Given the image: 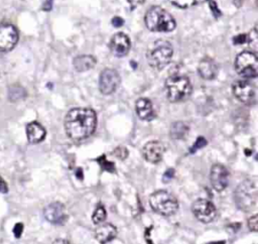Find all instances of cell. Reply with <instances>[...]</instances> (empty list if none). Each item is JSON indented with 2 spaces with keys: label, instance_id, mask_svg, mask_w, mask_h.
<instances>
[{
  "label": "cell",
  "instance_id": "1f68e13d",
  "mask_svg": "<svg viewBox=\"0 0 258 244\" xmlns=\"http://www.w3.org/2000/svg\"><path fill=\"white\" fill-rule=\"evenodd\" d=\"M53 3H54V0H45L43 5V10H44V11L52 10Z\"/></svg>",
  "mask_w": 258,
  "mask_h": 244
},
{
  "label": "cell",
  "instance_id": "5bb4252c",
  "mask_svg": "<svg viewBox=\"0 0 258 244\" xmlns=\"http://www.w3.org/2000/svg\"><path fill=\"white\" fill-rule=\"evenodd\" d=\"M130 40L123 32L115 34L112 37L109 44L111 53L117 58L125 57L129 53V50H130Z\"/></svg>",
  "mask_w": 258,
  "mask_h": 244
},
{
  "label": "cell",
  "instance_id": "44dd1931",
  "mask_svg": "<svg viewBox=\"0 0 258 244\" xmlns=\"http://www.w3.org/2000/svg\"><path fill=\"white\" fill-rule=\"evenodd\" d=\"M189 133V126L183 121L174 122L171 128V136L173 139H183Z\"/></svg>",
  "mask_w": 258,
  "mask_h": 244
},
{
  "label": "cell",
  "instance_id": "d590c367",
  "mask_svg": "<svg viewBox=\"0 0 258 244\" xmlns=\"http://www.w3.org/2000/svg\"><path fill=\"white\" fill-rule=\"evenodd\" d=\"M205 1H209V0H198V2H205Z\"/></svg>",
  "mask_w": 258,
  "mask_h": 244
},
{
  "label": "cell",
  "instance_id": "277c9868",
  "mask_svg": "<svg viewBox=\"0 0 258 244\" xmlns=\"http://www.w3.org/2000/svg\"><path fill=\"white\" fill-rule=\"evenodd\" d=\"M173 50L170 42L165 40H157L149 48L147 58L149 65L155 70H163L170 64L172 58Z\"/></svg>",
  "mask_w": 258,
  "mask_h": 244
},
{
  "label": "cell",
  "instance_id": "d6a6232c",
  "mask_svg": "<svg viewBox=\"0 0 258 244\" xmlns=\"http://www.w3.org/2000/svg\"><path fill=\"white\" fill-rule=\"evenodd\" d=\"M8 192V188H7V185L6 183L4 182L3 178L0 177V193H3V194H6Z\"/></svg>",
  "mask_w": 258,
  "mask_h": 244
},
{
  "label": "cell",
  "instance_id": "8992f818",
  "mask_svg": "<svg viewBox=\"0 0 258 244\" xmlns=\"http://www.w3.org/2000/svg\"><path fill=\"white\" fill-rule=\"evenodd\" d=\"M150 205L155 213L166 217L172 216L179 209L176 198L165 190L154 192L150 197Z\"/></svg>",
  "mask_w": 258,
  "mask_h": 244
},
{
  "label": "cell",
  "instance_id": "d6986e66",
  "mask_svg": "<svg viewBox=\"0 0 258 244\" xmlns=\"http://www.w3.org/2000/svg\"><path fill=\"white\" fill-rule=\"evenodd\" d=\"M45 129L42 124L37 121L30 122L26 126V135L27 140L31 144H37L42 142L45 138Z\"/></svg>",
  "mask_w": 258,
  "mask_h": 244
},
{
  "label": "cell",
  "instance_id": "3957f363",
  "mask_svg": "<svg viewBox=\"0 0 258 244\" xmlns=\"http://www.w3.org/2000/svg\"><path fill=\"white\" fill-rule=\"evenodd\" d=\"M144 22L153 32H171L176 25L172 14L160 6L150 7L144 16Z\"/></svg>",
  "mask_w": 258,
  "mask_h": 244
},
{
  "label": "cell",
  "instance_id": "4316f807",
  "mask_svg": "<svg viewBox=\"0 0 258 244\" xmlns=\"http://www.w3.org/2000/svg\"><path fill=\"white\" fill-rule=\"evenodd\" d=\"M209 5H210V9L212 10V13H213V15L215 16V18L216 19L220 18L221 12H220V10H219V8H218V6H217V4H216V2L214 1V0H209Z\"/></svg>",
  "mask_w": 258,
  "mask_h": 244
},
{
  "label": "cell",
  "instance_id": "52a82bcc",
  "mask_svg": "<svg viewBox=\"0 0 258 244\" xmlns=\"http://www.w3.org/2000/svg\"><path fill=\"white\" fill-rule=\"evenodd\" d=\"M235 70L244 79H254L258 75V59L252 52H242L235 60Z\"/></svg>",
  "mask_w": 258,
  "mask_h": 244
},
{
  "label": "cell",
  "instance_id": "836d02e7",
  "mask_svg": "<svg viewBox=\"0 0 258 244\" xmlns=\"http://www.w3.org/2000/svg\"><path fill=\"white\" fill-rule=\"evenodd\" d=\"M143 1H144V0H128V2L130 3V5H131L132 8L136 7L139 4H142Z\"/></svg>",
  "mask_w": 258,
  "mask_h": 244
},
{
  "label": "cell",
  "instance_id": "cb8c5ba5",
  "mask_svg": "<svg viewBox=\"0 0 258 244\" xmlns=\"http://www.w3.org/2000/svg\"><path fill=\"white\" fill-rule=\"evenodd\" d=\"M207 144V140L205 139V137L203 136H199L197 141L195 142V144L193 145V148L190 150V153L191 154H195L197 150H200L202 148H204V146Z\"/></svg>",
  "mask_w": 258,
  "mask_h": 244
},
{
  "label": "cell",
  "instance_id": "5b68a950",
  "mask_svg": "<svg viewBox=\"0 0 258 244\" xmlns=\"http://www.w3.org/2000/svg\"><path fill=\"white\" fill-rule=\"evenodd\" d=\"M258 198V189L256 180H246L241 183L234 194V199L237 207L248 212L256 205Z\"/></svg>",
  "mask_w": 258,
  "mask_h": 244
},
{
  "label": "cell",
  "instance_id": "30bf717a",
  "mask_svg": "<svg viewBox=\"0 0 258 244\" xmlns=\"http://www.w3.org/2000/svg\"><path fill=\"white\" fill-rule=\"evenodd\" d=\"M121 83L120 75L116 70L105 69L101 72L99 78V90L103 95L114 93Z\"/></svg>",
  "mask_w": 258,
  "mask_h": 244
},
{
  "label": "cell",
  "instance_id": "ba28073f",
  "mask_svg": "<svg viewBox=\"0 0 258 244\" xmlns=\"http://www.w3.org/2000/svg\"><path fill=\"white\" fill-rule=\"evenodd\" d=\"M232 92L236 97V99L245 105L251 106L255 105L257 102L256 89L247 81H236L232 85Z\"/></svg>",
  "mask_w": 258,
  "mask_h": 244
},
{
  "label": "cell",
  "instance_id": "603a6c76",
  "mask_svg": "<svg viewBox=\"0 0 258 244\" xmlns=\"http://www.w3.org/2000/svg\"><path fill=\"white\" fill-rule=\"evenodd\" d=\"M171 2L176 7L185 9V8H189V7H192L193 5L197 4L198 0H171Z\"/></svg>",
  "mask_w": 258,
  "mask_h": 244
},
{
  "label": "cell",
  "instance_id": "484cf974",
  "mask_svg": "<svg viewBox=\"0 0 258 244\" xmlns=\"http://www.w3.org/2000/svg\"><path fill=\"white\" fill-rule=\"evenodd\" d=\"M258 216L254 215L252 217H250V219H248V228L252 231V232H257L258 230Z\"/></svg>",
  "mask_w": 258,
  "mask_h": 244
},
{
  "label": "cell",
  "instance_id": "d4e9b609",
  "mask_svg": "<svg viewBox=\"0 0 258 244\" xmlns=\"http://www.w3.org/2000/svg\"><path fill=\"white\" fill-rule=\"evenodd\" d=\"M98 161L100 162L101 167H102L104 170L109 171V172H113V171H114V165H113L112 162H108V161L106 160V157H105V156H102L101 158H99Z\"/></svg>",
  "mask_w": 258,
  "mask_h": 244
},
{
  "label": "cell",
  "instance_id": "2e32d148",
  "mask_svg": "<svg viewBox=\"0 0 258 244\" xmlns=\"http://www.w3.org/2000/svg\"><path fill=\"white\" fill-rule=\"evenodd\" d=\"M137 116L143 121H151L155 118V112L152 103L148 98H140L135 103Z\"/></svg>",
  "mask_w": 258,
  "mask_h": 244
},
{
  "label": "cell",
  "instance_id": "f546056e",
  "mask_svg": "<svg viewBox=\"0 0 258 244\" xmlns=\"http://www.w3.org/2000/svg\"><path fill=\"white\" fill-rule=\"evenodd\" d=\"M173 174H174V171H173V169H169V170L166 172V174L164 175L163 181H164L165 183H168V182H170V181L172 180V177H173Z\"/></svg>",
  "mask_w": 258,
  "mask_h": 244
},
{
  "label": "cell",
  "instance_id": "7402d4cb",
  "mask_svg": "<svg viewBox=\"0 0 258 244\" xmlns=\"http://www.w3.org/2000/svg\"><path fill=\"white\" fill-rule=\"evenodd\" d=\"M106 216H107V213H106V210H105V207L101 204H99L98 206L96 207L94 213L92 215V220H93V223L98 225L102 222L105 221L106 219Z\"/></svg>",
  "mask_w": 258,
  "mask_h": 244
},
{
  "label": "cell",
  "instance_id": "f1b7e54d",
  "mask_svg": "<svg viewBox=\"0 0 258 244\" xmlns=\"http://www.w3.org/2000/svg\"><path fill=\"white\" fill-rule=\"evenodd\" d=\"M247 42V36L246 35H239L233 39V43L235 44H241Z\"/></svg>",
  "mask_w": 258,
  "mask_h": 244
},
{
  "label": "cell",
  "instance_id": "4dcf8cb0",
  "mask_svg": "<svg viewBox=\"0 0 258 244\" xmlns=\"http://www.w3.org/2000/svg\"><path fill=\"white\" fill-rule=\"evenodd\" d=\"M111 22H112L113 26H115V27H121L124 24V21L121 18H119V16H115V18H113Z\"/></svg>",
  "mask_w": 258,
  "mask_h": 244
},
{
  "label": "cell",
  "instance_id": "e0dca14e",
  "mask_svg": "<svg viewBox=\"0 0 258 244\" xmlns=\"http://www.w3.org/2000/svg\"><path fill=\"white\" fill-rule=\"evenodd\" d=\"M95 230V237L100 243H108L117 236V229L110 223H100Z\"/></svg>",
  "mask_w": 258,
  "mask_h": 244
},
{
  "label": "cell",
  "instance_id": "6da1fadb",
  "mask_svg": "<svg viewBox=\"0 0 258 244\" xmlns=\"http://www.w3.org/2000/svg\"><path fill=\"white\" fill-rule=\"evenodd\" d=\"M64 126L71 139L84 140L95 133L97 115L90 108H74L64 117Z\"/></svg>",
  "mask_w": 258,
  "mask_h": 244
},
{
  "label": "cell",
  "instance_id": "ffe728a7",
  "mask_svg": "<svg viewBox=\"0 0 258 244\" xmlns=\"http://www.w3.org/2000/svg\"><path fill=\"white\" fill-rule=\"evenodd\" d=\"M97 60L90 55H82L78 56L74 59L73 65L76 71L78 72H87L95 67Z\"/></svg>",
  "mask_w": 258,
  "mask_h": 244
},
{
  "label": "cell",
  "instance_id": "8fae6325",
  "mask_svg": "<svg viewBox=\"0 0 258 244\" xmlns=\"http://www.w3.org/2000/svg\"><path fill=\"white\" fill-rule=\"evenodd\" d=\"M19 42V31L9 23L0 24V52H10Z\"/></svg>",
  "mask_w": 258,
  "mask_h": 244
},
{
  "label": "cell",
  "instance_id": "4fadbf2b",
  "mask_svg": "<svg viewBox=\"0 0 258 244\" xmlns=\"http://www.w3.org/2000/svg\"><path fill=\"white\" fill-rule=\"evenodd\" d=\"M210 181L214 190L217 192L224 191L229 184V172L227 168L221 164L214 165L210 172Z\"/></svg>",
  "mask_w": 258,
  "mask_h": 244
},
{
  "label": "cell",
  "instance_id": "7c38bea8",
  "mask_svg": "<svg viewBox=\"0 0 258 244\" xmlns=\"http://www.w3.org/2000/svg\"><path fill=\"white\" fill-rule=\"evenodd\" d=\"M43 216L46 221L54 225H64L68 220L66 207L61 202H54L47 205L43 210Z\"/></svg>",
  "mask_w": 258,
  "mask_h": 244
},
{
  "label": "cell",
  "instance_id": "83f0119b",
  "mask_svg": "<svg viewBox=\"0 0 258 244\" xmlns=\"http://www.w3.org/2000/svg\"><path fill=\"white\" fill-rule=\"evenodd\" d=\"M23 231V224L22 223H16L13 227V234L16 238H20Z\"/></svg>",
  "mask_w": 258,
  "mask_h": 244
},
{
  "label": "cell",
  "instance_id": "e575fe53",
  "mask_svg": "<svg viewBox=\"0 0 258 244\" xmlns=\"http://www.w3.org/2000/svg\"><path fill=\"white\" fill-rule=\"evenodd\" d=\"M58 242H61V243H64V242H66V243H68V241H66V240H56L55 241V243H58Z\"/></svg>",
  "mask_w": 258,
  "mask_h": 244
},
{
  "label": "cell",
  "instance_id": "ac0fdd59",
  "mask_svg": "<svg viewBox=\"0 0 258 244\" xmlns=\"http://www.w3.org/2000/svg\"><path fill=\"white\" fill-rule=\"evenodd\" d=\"M198 72L204 80H213L218 74V66L214 60L205 58L199 64Z\"/></svg>",
  "mask_w": 258,
  "mask_h": 244
},
{
  "label": "cell",
  "instance_id": "9c48e42d",
  "mask_svg": "<svg viewBox=\"0 0 258 244\" xmlns=\"http://www.w3.org/2000/svg\"><path fill=\"white\" fill-rule=\"evenodd\" d=\"M192 212L200 222L210 223L217 216L216 207L212 202L206 199H198L192 205Z\"/></svg>",
  "mask_w": 258,
  "mask_h": 244
},
{
  "label": "cell",
  "instance_id": "9a60e30c",
  "mask_svg": "<svg viewBox=\"0 0 258 244\" xmlns=\"http://www.w3.org/2000/svg\"><path fill=\"white\" fill-rule=\"evenodd\" d=\"M166 148L164 143L157 140H152L148 142L142 148V155L150 164H157L164 157Z\"/></svg>",
  "mask_w": 258,
  "mask_h": 244
},
{
  "label": "cell",
  "instance_id": "7a4b0ae2",
  "mask_svg": "<svg viewBox=\"0 0 258 244\" xmlns=\"http://www.w3.org/2000/svg\"><path fill=\"white\" fill-rule=\"evenodd\" d=\"M165 91L169 101L177 103L189 99V97L193 92V86L188 77L174 74L167 79Z\"/></svg>",
  "mask_w": 258,
  "mask_h": 244
}]
</instances>
